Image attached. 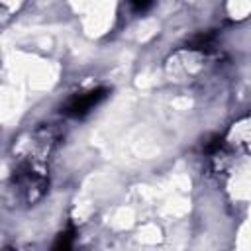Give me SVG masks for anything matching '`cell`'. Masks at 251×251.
<instances>
[{"instance_id":"cell-3","label":"cell","mask_w":251,"mask_h":251,"mask_svg":"<svg viewBox=\"0 0 251 251\" xmlns=\"http://www.w3.org/2000/svg\"><path fill=\"white\" fill-rule=\"evenodd\" d=\"M129 4L133 6V10H135V12H145V10H149V8H151L153 0H129Z\"/></svg>"},{"instance_id":"cell-1","label":"cell","mask_w":251,"mask_h":251,"mask_svg":"<svg viewBox=\"0 0 251 251\" xmlns=\"http://www.w3.org/2000/svg\"><path fill=\"white\" fill-rule=\"evenodd\" d=\"M108 96V90L106 88H92V90H86V92H80V94H75L71 96L65 106H63V114L69 116V118H84L90 110H94L104 98Z\"/></svg>"},{"instance_id":"cell-2","label":"cell","mask_w":251,"mask_h":251,"mask_svg":"<svg viewBox=\"0 0 251 251\" xmlns=\"http://www.w3.org/2000/svg\"><path fill=\"white\" fill-rule=\"evenodd\" d=\"M73 241H75V229L69 227L67 231L59 233V237H57L53 249H63V251H65V249H71V247H73Z\"/></svg>"}]
</instances>
